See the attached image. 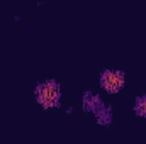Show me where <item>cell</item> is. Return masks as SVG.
Segmentation results:
<instances>
[{
  "instance_id": "obj_1",
  "label": "cell",
  "mask_w": 146,
  "mask_h": 144,
  "mask_svg": "<svg viewBox=\"0 0 146 144\" xmlns=\"http://www.w3.org/2000/svg\"><path fill=\"white\" fill-rule=\"evenodd\" d=\"M60 85L53 80L44 81L36 87V98L42 107H58L60 105Z\"/></svg>"
},
{
  "instance_id": "obj_2",
  "label": "cell",
  "mask_w": 146,
  "mask_h": 144,
  "mask_svg": "<svg viewBox=\"0 0 146 144\" xmlns=\"http://www.w3.org/2000/svg\"><path fill=\"white\" fill-rule=\"evenodd\" d=\"M100 85H102L104 90H107L109 93L119 92V90L122 88V85H124V73L112 71V70L104 71L102 76H100Z\"/></svg>"
},
{
  "instance_id": "obj_3",
  "label": "cell",
  "mask_w": 146,
  "mask_h": 144,
  "mask_svg": "<svg viewBox=\"0 0 146 144\" xmlns=\"http://www.w3.org/2000/svg\"><path fill=\"white\" fill-rule=\"evenodd\" d=\"M100 107H102V100H100L97 95H94V93H85V97H83V108H85L87 112H97Z\"/></svg>"
},
{
  "instance_id": "obj_4",
  "label": "cell",
  "mask_w": 146,
  "mask_h": 144,
  "mask_svg": "<svg viewBox=\"0 0 146 144\" xmlns=\"http://www.w3.org/2000/svg\"><path fill=\"white\" fill-rule=\"evenodd\" d=\"M95 114H97V120H99V124H109V122H110V117H112V114H110L109 108H106L104 105L99 108Z\"/></svg>"
},
{
  "instance_id": "obj_5",
  "label": "cell",
  "mask_w": 146,
  "mask_h": 144,
  "mask_svg": "<svg viewBox=\"0 0 146 144\" xmlns=\"http://www.w3.org/2000/svg\"><path fill=\"white\" fill-rule=\"evenodd\" d=\"M134 112H136L139 117H146V97H139V98L136 100Z\"/></svg>"
}]
</instances>
